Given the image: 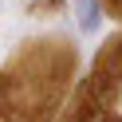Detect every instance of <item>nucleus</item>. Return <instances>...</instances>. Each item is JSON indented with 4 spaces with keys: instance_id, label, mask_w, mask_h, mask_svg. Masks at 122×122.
I'll return each instance as SVG.
<instances>
[{
    "instance_id": "1",
    "label": "nucleus",
    "mask_w": 122,
    "mask_h": 122,
    "mask_svg": "<svg viewBox=\"0 0 122 122\" xmlns=\"http://www.w3.org/2000/svg\"><path fill=\"white\" fill-rule=\"evenodd\" d=\"M75 16H79V24L91 32V28L98 24V4L95 0H75Z\"/></svg>"
}]
</instances>
